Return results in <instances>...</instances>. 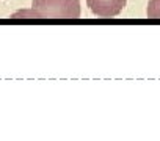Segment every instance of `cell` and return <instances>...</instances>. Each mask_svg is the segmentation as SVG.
Masks as SVG:
<instances>
[{"mask_svg":"<svg viewBox=\"0 0 160 141\" xmlns=\"http://www.w3.org/2000/svg\"><path fill=\"white\" fill-rule=\"evenodd\" d=\"M16 17H18V19H19V17H28V19L33 17V19H39L38 14H36L33 10H22V11H18V13H14V14L11 16V19H16Z\"/></svg>","mask_w":160,"mask_h":141,"instance_id":"277c9868","label":"cell"},{"mask_svg":"<svg viewBox=\"0 0 160 141\" xmlns=\"http://www.w3.org/2000/svg\"><path fill=\"white\" fill-rule=\"evenodd\" d=\"M127 0H87L91 13L99 17H115L121 14Z\"/></svg>","mask_w":160,"mask_h":141,"instance_id":"7a4b0ae2","label":"cell"},{"mask_svg":"<svg viewBox=\"0 0 160 141\" xmlns=\"http://www.w3.org/2000/svg\"><path fill=\"white\" fill-rule=\"evenodd\" d=\"M32 10L42 19H78L80 0H33Z\"/></svg>","mask_w":160,"mask_h":141,"instance_id":"6da1fadb","label":"cell"},{"mask_svg":"<svg viewBox=\"0 0 160 141\" xmlns=\"http://www.w3.org/2000/svg\"><path fill=\"white\" fill-rule=\"evenodd\" d=\"M148 19H160V0H149L148 3Z\"/></svg>","mask_w":160,"mask_h":141,"instance_id":"3957f363","label":"cell"}]
</instances>
